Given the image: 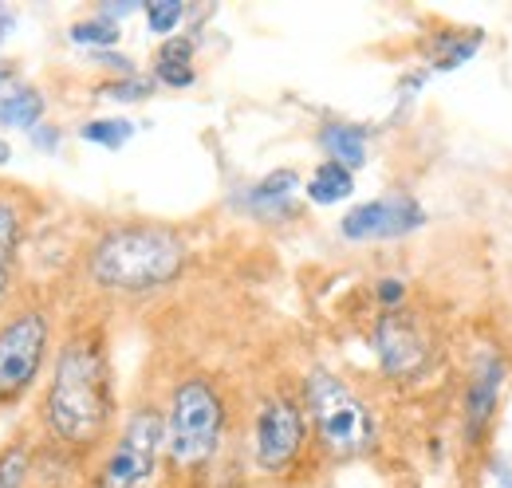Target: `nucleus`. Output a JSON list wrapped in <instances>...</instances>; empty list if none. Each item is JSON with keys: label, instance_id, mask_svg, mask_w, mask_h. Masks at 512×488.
<instances>
[{"label": "nucleus", "instance_id": "nucleus-12", "mask_svg": "<svg viewBox=\"0 0 512 488\" xmlns=\"http://www.w3.org/2000/svg\"><path fill=\"white\" fill-rule=\"evenodd\" d=\"M154 75H158L162 83H170V87H190L193 83V44L190 40H182V36L166 40L162 52H158V60H154Z\"/></svg>", "mask_w": 512, "mask_h": 488}, {"label": "nucleus", "instance_id": "nucleus-17", "mask_svg": "<svg viewBox=\"0 0 512 488\" xmlns=\"http://www.w3.org/2000/svg\"><path fill=\"white\" fill-rule=\"evenodd\" d=\"M83 142H95V146H107V150H119L134 138V122L130 119H91L79 130Z\"/></svg>", "mask_w": 512, "mask_h": 488}, {"label": "nucleus", "instance_id": "nucleus-23", "mask_svg": "<svg viewBox=\"0 0 512 488\" xmlns=\"http://www.w3.org/2000/svg\"><path fill=\"white\" fill-rule=\"evenodd\" d=\"M8 79H12V71H8V67H4V63H0V87H4V83H8Z\"/></svg>", "mask_w": 512, "mask_h": 488}, {"label": "nucleus", "instance_id": "nucleus-19", "mask_svg": "<svg viewBox=\"0 0 512 488\" xmlns=\"http://www.w3.org/2000/svg\"><path fill=\"white\" fill-rule=\"evenodd\" d=\"M71 40H75V44L111 48V44H119V24L103 12V16H95V20H79V24H71Z\"/></svg>", "mask_w": 512, "mask_h": 488}, {"label": "nucleus", "instance_id": "nucleus-3", "mask_svg": "<svg viewBox=\"0 0 512 488\" xmlns=\"http://www.w3.org/2000/svg\"><path fill=\"white\" fill-rule=\"evenodd\" d=\"M225 429V402L209 378H182L166 410V457L174 469H201Z\"/></svg>", "mask_w": 512, "mask_h": 488}, {"label": "nucleus", "instance_id": "nucleus-11", "mask_svg": "<svg viewBox=\"0 0 512 488\" xmlns=\"http://www.w3.org/2000/svg\"><path fill=\"white\" fill-rule=\"evenodd\" d=\"M323 150H327V158L331 162H339L343 170H363L367 166V134L359 130V126H351V122H327L320 134Z\"/></svg>", "mask_w": 512, "mask_h": 488}, {"label": "nucleus", "instance_id": "nucleus-1", "mask_svg": "<svg viewBox=\"0 0 512 488\" xmlns=\"http://www.w3.org/2000/svg\"><path fill=\"white\" fill-rule=\"evenodd\" d=\"M48 429L71 449H95L115 418V390H111V363L103 339L95 331L71 335L48 382L44 402Z\"/></svg>", "mask_w": 512, "mask_h": 488}, {"label": "nucleus", "instance_id": "nucleus-2", "mask_svg": "<svg viewBox=\"0 0 512 488\" xmlns=\"http://www.w3.org/2000/svg\"><path fill=\"white\" fill-rule=\"evenodd\" d=\"M186 268V244L158 225H119L91 248V280L107 292H154L178 280Z\"/></svg>", "mask_w": 512, "mask_h": 488}, {"label": "nucleus", "instance_id": "nucleus-22", "mask_svg": "<svg viewBox=\"0 0 512 488\" xmlns=\"http://www.w3.org/2000/svg\"><path fill=\"white\" fill-rule=\"evenodd\" d=\"M379 300H383V304H402V300H406V284H402V280H383V284H379Z\"/></svg>", "mask_w": 512, "mask_h": 488}, {"label": "nucleus", "instance_id": "nucleus-6", "mask_svg": "<svg viewBox=\"0 0 512 488\" xmlns=\"http://www.w3.org/2000/svg\"><path fill=\"white\" fill-rule=\"evenodd\" d=\"M48 351V315L20 311L0 323V402H16L32 390Z\"/></svg>", "mask_w": 512, "mask_h": 488}, {"label": "nucleus", "instance_id": "nucleus-15", "mask_svg": "<svg viewBox=\"0 0 512 488\" xmlns=\"http://www.w3.org/2000/svg\"><path fill=\"white\" fill-rule=\"evenodd\" d=\"M44 115V95L36 87H16L12 95L0 99V126H16V130H32Z\"/></svg>", "mask_w": 512, "mask_h": 488}, {"label": "nucleus", "instance_id": "nucleus-20", "mask_svg": "<svg viewBox=\"0 0 512 488\" xmlns=\"http://www.w3.org/2000/svg\"><path fill=\"white\" fill-rule=\"evenodd\" d=\"M182 20H186V4L182 0H154V4H146V24L158 36H170Z\"/></svg>", "mask_w": 512, "mask_h": 488}, {"label": "nucleus", "instance_id": "nucleus-14", "mask_svg": "<svg viewBox=\"0 0 512 488\" xmlns=\"http://www.w3.org/2000/svg\"><path fill=\"white\" fill-rule=\"evenodd\" d=\"M296 170H276V174H268L260 185H253V193H249V205H253L256 213H264V217H272V213H280V209H288V201H292V193H296Z\"/></svg>", "mask_w": 512, "mask_h": 488}, {"label": "nucleus", "instance_id": "nucleus-10", "mask_svg": "<svg viewBox=\"0 0 512 488\" xmlns=\"http://www.w3.org/2000/svg\"><path fill=\"white\" fill-rule=\"evenodd\" d=\"M505 363L497 355H485L481 363L473 366V378L465 386V426L469 437H477L481 429L493 422L497 406H501V390H505Z\"/></svg>", "mask_w": 512, "mask_h": 488}, {"label": "nucleus", "instance_id": "nucleus-7", "mask_svg": "<svg viewBox=\"0 0 512 488\" xmlns=\"http://www.w3.org/2000/svg\"><path fill=\"white\" fill-rule=\"evenodd\" d=\"M422 225H426V209L410 193H383L375 201L355 205L339 221V233L347 241H394V237H406Z\"/></svg>", "mask_w": 512, "mask_h": 488}, {"label": "nucleus", "instance_id": "nucleus-16", "mask_svg": "<svg viewBox=\"0 0 512 488\" xmlns=\"http://www.w3.org/2000/svg\"><path fill=\"white\" fill-rule=\"evenodd\" d=\"M20 233H24L20 209H16L8 197H0V300H4L8 280H12V256H16V248H20Z\"/></svg>", "mask_w": 512, "mask_h": 488}, {"label": "nucleus", "instance_id": "nucleus-13", "mask_svg": "<svg viewBox=\"0 0 512 488\" xmlns=\"http://www.w3.org/2000/svg\"><path fill=\"white\" fill-rule=\"evenodd\" d=\"M355 193V174L343 170L339 162H323L316 166V174L308 178V197L316 205H335V201H347Z\"/></svg>", "mask_w": 512, "mask_h": 488}, {"label": "nucleus", "instance_id": "nucleus-18", "mask_svg": "<svg viewBox=\"0 0 512 488\" xmlns=\"http://www.w3.org/2000/svg\"><path fill=\"white\" fill-rule=\"evenodd\" d=\"M32 469V453L24 441H12L0 449V488H24Z\"/></svg>", "mask_w": 512, "mask_h": 488}, {"label": "nucleus", "instance_id": "nucleus-4", "mask_svg": "<svg viewBox=\"0 0 512 488\" xmlns=\"http://www.w3.org/2000/svg\"><path fill=\"white\" fill-rule=\"evenodd\" d=\"M308 414L320 433L323 449L335 457H359L375 445V414L367 402L331 370H312L304 382Z\"/></svg>", "mask_w": 512, "mask_h": 488}, {"label": "nucleus", "instance_id": "nucleus-21", "mask_svg": "<svg viewBox=\"0 0 512 488\" xmlns=\"http://www.w3.org/2000/svg\"><path fill=\"white\" fill-rule=\"evenodd\" d=\"M150 79H138V75H127L123 83H107L103 87V95H111V99H123V103H134V99H146L150 95Z\"/></svg>", "mask_w": 512, "mask_h": 488}, {"label": "nucleus", "instance_id": "nucleus-24", "mask_svg": "<svg viewBox=\"0 0 512 488\" xmlns=\"http://www.w3.org/2000/svg\"><path fill=\"white\" fill-rule=\"evenodd\" d=\"M0 162H8V142L0 138Z\"/></svg>", "mask_w": 512, "mask_h": 488}, {"label": "nucleus", "instance_id": "nucleus-5", "mask_svg": "<svg viewBox=\"0 0 512 488\" xmlns=\"http://www.w3.org/2000/svg\"><path fill=\"white\" fill-rule=\"evenodd\" d=\"M162 449H166V418L150 406L134 410L119 441L111 445V453L95 477V488H142L150 481Z\"/></svg>", "mask_w": 512, "mask_h": 488}, {"label": "nucleus", "instance_id": "nucleus-9", "mask_svg": "<svg viewBox=\"0 0 512 488\" xmlns=\"http://www.w3.org/2000/svg\"><path fill=\"white\" fill-rule=\"evenodd\" d=\"M375 351H379V359H383L386 374H394V378L414 374L418 366L426 363L422 327H418L410 315L390 311V315L379 319V327H375Z\"/></svg>", "mask_w": 512, "mask_h": 488}, {"label": "nucleus", "instance_id": "nucleus-8", "mask_svg": "<svg viewBox=\"0 0 512 488\" xmlns=\"http://www.w3.org/2000/svg\"><path fill=\"white\" fill-rule=\"evenodd\" d=\"M300 445H304V410L292 398H284V394L268 398L260 406V414H256V465L268 469V473H280L284 465L296 461Z\"/></svg>", "mask_w": 512, "mask_h": 488}]
</instances>
